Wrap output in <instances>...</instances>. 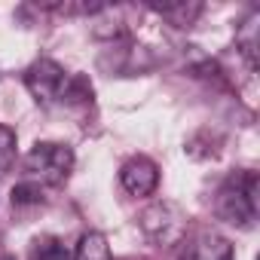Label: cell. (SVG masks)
<instances>
[{
  "instance_id": "1",
  "label": "cell",
  "mask_w": 260,
  "mask_h": 260,
  "mask_svg": "<svg viewBox=\"0 0 260 260\" xmlns=\"http://www.w3.org/2000/svg\"><path fill=\"white\" fill-rule=\"evenodd\" d=\"M257 193L260 181L254 172H233L214 193V214L233 226L251 230L257 220Z\"/></svg>"
},
{
  "instance_id": "2",
  "label": "cell",
  "mask_w": 260,
  "mask_h": 260,
  "mask_svg": "<svg viewBox=\"0 0 260 260\" xmlns=\"http://www.w3.org/2000/svg\"><path fill=\"white\" fill-rule=\"evenodd\" d=\"M22 169H25V181L37 187H58L68 181L74 169V150L58 141H37L25 153Z\"/></svg>"
},
{
  "instance_id": "3",
  "label": "cell",
  "mask_w": 260,
  "mask_h": 260,
  "mask_svg": "<svg viewBox=\"0 0 260 260\" xmlns=\"http://www.w3.org/2000/svg\"><path fill=\"white\" fill-rule=\"evenodd\" d=\"M187 214L175 202H153L141 214V230L144 236L159 245V248H175L187 239Z\"/></svg>"
},
{
  "instance_id": "4",
  "label": "cell",
  "mask_w": 260,
  "mask_h": 260,
  "mask_svg": "<svg viewBox=\"0 0 260 260\" xmlns=\"http://www.w3.org/2000/svg\"><path fill=\"white\" fill-rule=\"evenodd\" d=\"M25 86H28V92L34 95L37 104L49 107L55 101H64V92L71 86V74L52 58H37L25 74Z\"/></svg>"
},
{
  "instance_id": "5",
  "label": "cell",
  "mask_w": 260,
  "mask_h": 260,
  "mask_svg": "<svg viewBox=\"0 0 260 260\" xmlns=\"http://www.w3.org/2000/svg\"><path fill=\"white\" fill-rule=\"evenodd\" d=\"M119 181L125 187V193L132 196H150L159 184V169L150 156H132L122 169H119Z\"/></svg>"
},
{
  "instance_id": "6",
  "label": "cell",
  "mask_w": 260,
  "mask_h": 260,
  "mask_svg": "<svg viewBox=\"0 0 260 260\" xmlns=\"http://www.w3.org/2000/svg\"><path fill=\"white\" fill-rule=\"evenodd\" d=\"M181 260H233V245L217 233H196L190 242H184Z\"/></svg>"
},
{
  "instance_id": "7",
  "label": "cell",
  "mask_w": 260,
  "mask_h": 260,
  "mask_svg": "<svg viewBox=\"0 0 260 260\" xmlns=\"http://www.w3.org/2000/svg\"><path fill=\"white\" fill-rule=\"evenodd\" d=\"M236 43H239L242 55L248 58V64L257 68V49H260V16H257V13H251V16L245 19V25H242L239 34H236Z\"/></svg>"
},
{
  "instance_id": "8",
  "label": "cell",
  "mask_w": 260,
  "mask_h": 260,
  "mask_svg": "<svg viewBox=\"0 0 260 260\" xmlns=\"http://www.w3.org/2000/svg\"><path fill=\"white\" fill-rule=\"evenodd\" d=\"M71 260H110V245H107V236L92 230V233H83L77 251L71 254Z\"/></svg>"
},
{
  "instance_id": "9",
  "label": "cell",
  "mask_w": 260,
  "mask_h": 260,
  "mask_svg": "<svg viewBox=\"0 0 260 260\" xmlns=\"http://www.w3.org/2000/svg\"><path fill=\"white\" fill-rule=\"evenodd\" d=\"M28 260H71V251L58 236H37L28 248Z\"/></svg>"
},
{
  "instance_id": "10",
  "label": "cell",
  "mask_w": 260,
  "mask_h": 260,
  "mask_svg": "<svg viewBox=\"0 0 260 260\" xmlns=\"http://www.w3.org/2000/svg\"><path fill=\"white\" fill-rule=\"evenodd\" d=\"M150 10H156L162 19L175 22L178 28H190V22L199 16V4H187V0H172V4H150Z\"/></svg>"
},
{
  "instance_id": "11",
  "label": "cell",
  "mask_w": 260,
  "mask_h": 260,
  "mask_svg": "<svg viewBox=\"0 0 260 260\" xmlns=\"http://www.w3.org/2000/svg\"><path fill=\"white\" fill-rule=\"evenodd\" d=\"M16 162V132L10 125H0V178Z\"/></svg>"
},
{
  "instance_id": "12",
  "label": "cell",
  "mask_w": 260,
  "mask_h": 260,
  "mask_svg": "<svg viewBox=\"0 0 260 260\" xmlns=\"http://www.w3.org/2000/svg\"><path fill=\"white\" fill-rule=\"evenodd\" d=\"M43 202V187L22 181L13 187V208H25V205H40Z\"/></svg>"
},
{
  "instance_id": "13",
  "label": "cell",
  "mask_w": 260,
  "mask_h": 260,
  "mask_svg": "<svg viewBox=\"0 0 260 260\" xmlns=\"http://www.w3.org/2000/svg\"><path fill=\"white\" fill-rule=\"evenodd\" d=\"M0 260H16V257H13V254H4V257H0Z\"/></svg>"
}]
</instances>
